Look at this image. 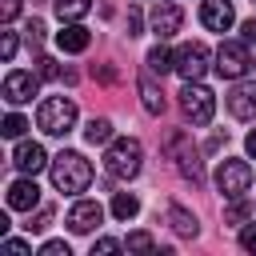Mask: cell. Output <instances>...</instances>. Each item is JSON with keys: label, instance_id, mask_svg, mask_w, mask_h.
Listing matches in <instances>:
<instances>
[{"label": "cell", "instance_id": "1", "mask_svg": "<svg viewBox=\"0 0 256 256\" xmlns=\"http://www.w3.org/2000/svg\"><path fill=\"white\" fill-rule=\"evenodd\" d=\"M52 184H56V192H64V196H76V192H84V188L92 184V164H88L80 152H60V156L52 160Z\"/></svg>", "mask_w": 256, "mask_h": 256}, {"label": "cell", "instance_id": "2", "mask_svg": "<svg viewBox=\"0 0 256 256\" xmlns=\"http://www.w3.org/2000/svg\"><path fill=\"white\" fill-rule=\"evenodd\" d=\"M140 160H144V148H140V140H132V136L112 140L108 152H104V168H108L112 180H132V176L140 172Z\"/></svg>", "mask_w": 256, "mask_h": 256}, {"label": "cell", "instance_id": "3", "mask_svg": "<svg viewBox=\"0 0 256 256\" xmlns=\"http://www.w3.org/2000/svg\"><path fill=\"white\" fill-rule=\"evenodd\" d=\"M36 124H40L48 136H64V132H72V124H76V104H72L68 96H48V100L36 108Z\"/></svg>", "mask_w": 256, "mask_h": 256}, {"label": "cell", "instance_id": "4", "mask_svg": "<svg viewBox=\"0 0 256 256\" xmlns=\"http://www.w3.org/2000/svg\"><path fill=\"white\" fill-rule=\"evenodd\" d=\"M180 112H184L192 124H208L212 112H216V96H212L200 80H184V88H180Z\"/></svg>", "mask_w": 256, "mask_h": 256}, {"label": "cell", "instance_id": "5", "mask_svg": "<svg viewBox=\"0 0 256 256\" xmlns=\"http://www.w3.org/2000/svg\"><path fill=\"white\" fill-rule=\"evenodd\" d=\"M216 188H220L228 200H240V196L252 188V164H248V160H224L220 172H216Z\"/></svg>", "mask_w": 256, "mask_h": 256}, {"label": "cell", "instance_id": "6", "mask_svg": "<svg viewBox=\"0 0 256 256\" xmlns=\"http://www.w3.org/2000/svg\"><path fill=\"white\" fill-rule=\"evenodd\" d=\"M248 64H252V56H248V44H244V40H224V44L216 48V72H220V76L240 80V76L248 72Z\"/></svg>", "mask_w": 256, "mask_h": 256}, {"label": "cell", "instance_id": "7", "mask_svg": "<svg viewBox=\"0 0 256 256\" xmlns=\"http://www.w3.org/2000/svg\"><path fill=\"white\" fill-rule=\"evenodd\" d=\"M172 68H176L184 80H200V76H204V68H208V48H204L200 40L180 44V48H176V56H172Z\"/></svg>", "mask_w": 256, "mask_h": 256}, {"label": "cell", "instance_id": "8", "mask_svg": "<svg viewBox=\"0 0 256 256\" xmlns=\"http://www.w3.org/2000/svg\"><path fill=\"white\" fill-rule=\"evenodd\" d=\"M36 88H40V76L36 72H8L4 76V100L8 104H24V100H32L36 96Z\"/></svg>", "mask_w": 256, "mask_h": 256}, {"label": "cell", "instance_id": "9", "mask_svg": "<svg viewBox=\"0 0 256 256\" xmlns=\"http://www.w3.org/2000/svg\"><path fill=\"white\" fill-rule=\"evenodd\" d=\"M100 220H104V208H100L96 200H76V204H72V212H68V228H72L76 236L92 232Z\"/></svg>", "mask_w": 256, "mask_h": 256}, {"label": "cell", "instance_id": "10", "mask_svg": "<svg viewBox=\"0 0 256 256\" xmlns=\"http://www.w3.org/2000/svg\"><path fill=\"white\" fill-rule=\"evenodd\" d=\"M232 20H236L232 0H204V4H200V24H204V28H212V32H228Z\"/></svg>", "mask_w": 256, "mask_h": 256}, {"label": "cell", "instance_id": "11", "mask_svg": "<svg viewBox=\"0 0 256 256\" xmlns=\"http://www.w3.org/2000/svg\"><path fill=\"white\" fill-rule=\"evenodd\" d=\"M180 20H184V12H180V4H156L152 8V32L160 36V40H168V36H176L180 32Z\"/></svg>", "mask_w": 256, "mask_h": 256}, {"label": "cell", "instance_id": "12", "mask_svg": "<svg viewBox=\"0 0 256 256\" xmlns=\"http://www.w3.org/2000/svg\"><path fill=\"white\" fill-rule=\"evenodd\" d=\"M12 164H16L24 176H36V172L48 164V156H44V148H40L36 140H24V144H16V156H12Z\"/></svg>", "mask_w": 256, "mask_h": 256}, {"label": "cell", "instance_id": "13", "mask_svg": "<svg viewBox=\"0 0 256 256\" xmlns=\"http://www.w3.org/2000/svg\"><path fill=\"white\" fill-rule=\"evenodd\" d=\"M228 112L236 120H252L256 116V84H236L228 92Z\"/></svg>", "mask_w": 256, "mask_h": 256}, {"label": "cell", "instance_id": "14", "mask_svg": "<svg viewBox=\"0 0 256 256\" xmlns=\"http://www.w3.org/2000/svg\"><path fill=\"white\" fill-rule=\"evenodd\" d=\"M40 204V188H36V180H16V184H8V208H16V212H32Z\"/></svg>", "mask_w": 256, "mask_h": 256}, {"label": "cell", "instance_id": "15", "mask_svg": "<svg viewBox=\"0 0 256 256\" xmlns=\"http://www.w3.org/2000/svg\"><path fill=\"white\" fill-rule=\"evenodd\" d=\"M56 44H60L64 52H84V48L92 44V32H88V28H80L76 20H68V24H64V32H56Z\"/></svg>", "mask_w": 256, "mask_h": 256}, {"label": "cell", "instance_id": "16", "mask_svg": "<svg viewBox=\"0 0 256 256\" xmlns=\"http://www.w3.org/2000/svg\"><path fill=\"white\" fill-rule=\"evenodd\" d=\"M168 220H172V228H176L180 236H196V232H200L196 216H192L188 208H180V204H172V208H168Z\"/></svg>", "mask_w": 256, "mask_h": 256}, {"label": "cell", "instance_id": "17", "mask_svg": "<svg viewBox=\"0 0 256 256\" xmlns=\"http://www.w3.org/2000/svg\"><path fill=\"white\" fill-rule=\"evenodd\" d=\"M140 96H144V108H148L152 116H160V112H164V104H168V100H164V92H160V88H156L148 76L140 80Z\"/></svg>", "mask_w": 256, "mask_h": 256}, {"label": "cell", "instance_id": "18", "mask_svg": "<svg viewBox=\"0 0 256 256\" xmlns=\"http://www.w3.org/2000/svg\"><path fill=\"white\" fill-rule=\"evenodd\" d=\"M136 212H140V200H136L132 192H116V196H112V216H116V220H132Z\"/></svg>", "mask_w": 256, "mask_h": 256}, {"label": "cell", "instance_id": "19", "mask_svg": "<svg viewBox=\"0 0 256 256\" xmlns=\"http://www.w3.org/2000/svg\"><path fill=\"white\" fill-rule=\"evenodd\" d=\"M84 140H88V144H108V140H112V124H108L104 116H92L88 128H84Z\"/></svg>", "mask_w": 256, "mask_h": 256}, {"label": "cell", "instance_id": "20", "mask_svg": "<svg viewBox=\"0 0 256 256\" xmlns=\"http://www.w3.org/2000/svg\"><path fill=\"white\" fill-rule=\"evenodd\" d=\"M88 8H92V0H56L60 20H80V16H88Z\"/></svg>", "mask_w": 256, "mask_h": 256}, {"label": "cell", "instance_id": "21", "mask_svg": "<svg viewBox=\"0 0 256 256\" xmlns=\"http://www.w3.org/2000/svg\"><path fill=\"white\" fill-rule=\"evenodd\" d=\"M168 68H172V52H168L164 44H156V48L148 52V72H160V76H164Z\"/></svg>", "mask_w": 256, "mask_h": 256}, {"label": "cell", "instance_id": "22", "mask_svg": "<svg viewBox=\"0 0 256 256\" xmlns=\"http://www.w3.org/2000/svg\"><path fill=\"white\" fill-rule=\"evenodd\" d=\"M180 172H184V176H188L192 184H200V180H204V172H200V156H196L192 148H188V152L180 156Z\"/></svg>", "mask_w": 256, "mask_h": 256}, {"label": "cell", "instance_id": "23", "mask_svg": "<svg viewBox=\"0 0 256 256\" xmlns=\"http://www.w3.org/2000/svg\"><path fill=\"white\" fill-rule=\"evenodd\" d=\"M36 76H40V80H60L64 72L56 68V60H52V56H40V60H36Z\"/></svg>", "mask_w": 256, "mask_h": 256}, {"label": "cell", "instance_id": "24", "mask_svg": "<svg viewBox=\"0 0 256 256\" xmlns=\"http://www.w3.org/2000/svg\"><path fill=\"white\" fill-rule=\"evenodd\" d=\"M24 128H28V120L12 112V116H4V128H0V132H4L8 140H16V136H24Z\"/></svg>", "mask_w": 256, "mask_h": 256}, {"label": "cell", "instance_id": "25", "mask_svg": "<svg viewBox=\"0 0 256 256\" xmlns=\"http://www.w3.org/2000/svg\"><path fill=\"white\" fill-rule=\"evenodd\" d=\"M24 40H28V48H40L44 44V24L40 20H28L24 24Z\"/></svg>", "mask_w": 256, "mask_h": 256}, {"label": "cell", "instance_id": "26", "mask_svg": "<svg viewBox=\"0 0 256 256\" xmlns=\"http://www.w3.org/2000/svg\"><path fill=\"white\" fill-rule=\"evenodd\" d=\"M248 212H252V208H248V200L240 196V200H236V204L224 212V224H240V220H248Z\"/></svg>", "mask_w": 256, "mask_h": 256}, {"label": "cell", "instance_id": "27", "mask_svg": "<svg viewBox=\"0 0 256 256\" xmlns=\"http://www.w3.org/2000/svg\"><path fill=\"white\" fill-rule=\"evenodd\" d=\"M156 244H152V236L148 232H132L128 236V252H152Z\"/></svg>", "mask_w": 256, "mask_h": 256}, {"label": "cell", "instance_id": "28", "mask_svg": "<svg viewBox=\"0 0 256 256\" xmlns=\"http://www.w3.org/2000/svg\"><path fill=\"white\" fill-rule=\"evenodd\" d=\"M112 252H120V240H112V236H104V240L92 244V256H112Z\"/></svg>", "mask_w": 256, "mask_h": 256}, {"label": "cell", "instance_id": "29", "mask_svg": "<svg viewBox=\"0 0 256 256\" xmlns=\"http://www.w3.org/2000/svg\"><path fill=\"white\" fill-rule=\"evenodd\" d=\"M0 56H4V60L16 56V32H4V36H0Z\"/></svg>", "mask_w": 256, "mask_h": 256}, {"label": "cell", "instance_id": "30", "mask_svg": "<svg viewBox=\"0 0 256 256\" xmlns=\"http://www.w3.org/2000/svg\"><path fill=\"white\" fill-rule=\"evenodd\" d=\"M48 224H52V208H40V212H36V220L28 224V232H44Z\"/></svg>", "mask_w": 256, "mask_h": 256}, {"label": "cell", "instance_id": "31", "mask_svg": "<svg viewBox=\"0 0 256 256\" xmlns=\"http://www.w3.org/2000/svg\"><path fill=\"white\" fill-rule=\"evenodd\" d=\"M40 256H72V252H68V244H64V240H48V244L40 248Z\"/></svg>", "mask_w": 256, "mask_h": 256}, {"label": "cell", "instance_id": "32", "mask_svg": "<svg viewBox=\"0 0 256 256\" xmlns=\"http://www.w3.org/2000/svg\"><path fill=\"white\" fill-rule=\"evenodd\" d=\"M16 12H20V0H0V20H4V24L16 20Z\"/></svg>", "mask_w": 256, "mask_h": 256}, {"label": "cell", "instance_id": "33", "mask_svg": "<svg viewBox=\"0 0 256 256\" xmlns=\"http://www.w3.org/2000/svg\"><path fill=\"white\" fill-rule=\"evenodd\" d=\"M240 248H244V252H256V224H248V228L240 232Z\"/></svg>", "mask_w": 256, "mask_h": 256}, {"label": "cell", "instance_id": "34", "mask_svg": "<svg viewBox=\"0 0 256 256\" xmlns=\"http://www.w3.org/2000/svg\"><path fill=\"white\" fill-rule=\"evenodd\" d=\"M240 32H244V44H256V16H252V20H244V24H240Z\"/></svg>", "mask_w": 256, "mask_h": 256}, {"label": "cell", "instance_id": "35", "mask_svg": "<svg viewBox=\"0 0 256 256\" xmlns=\"http://www.w3.org/2000/svg\"><path fill=\"white\" fill-rule=\"evenodd\" d=\"M4 252H12V256H24V252H28V244H24V240H4Z\"/></svg>", "mask_w": 256, "mask_h": 256}, {"label": "cell", "instance_id": "36", "mask_svg": "<svg viewBox=\"0 0 256 256\" xmlns=\"http://www.w3.org/2000/svg\"><path fill=\"white\" fill-rule=\"evenodd\" d=\"M136 32H140V12L128 8V36H136Z\"/></svg>", "mask_w": 256, "mask_h": 256}, {"label": "cell", "instance_id": "37", "mask_svg": "<svg viewBox=\"0 0 256 256\" xmlns=\"http://www.w3.org/2000/svg\"><path fill=\"white\" fill-rule=\"evenodd\" d=\"M92 76H96V80H104V84H112V80H116V72H112V68H92Z\"/></svg>", "mask_w": 256, "mask_h": 256}, {"label": "cell", "instance_id": "38", "mask_svg": "<svg viewBox=\"0 0 256 256\" xmlns=\"http://www.w3.org/2000/svg\"><path fill=\"white\" fill-rule=\"evenodd\" d=\"M244 148H248V156H252V160H256V128H252V132H248V140H244Z\"/></svg>", "mask_w": 256, "mask_h": 256}]
</instances>
